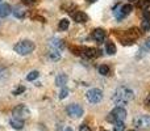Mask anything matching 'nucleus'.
I'll list each match as a JSON object with an SVG mask.
<instances>
[{"label":"nucleus","mask_w":150,"mask_h":131,"mask_svg":"<svg viewBox=\"0 0 150 131\" xmlns=\"http://www.w3.org/2000/svg\"><path fill=\"white\" fill-rule=\"evenodd\" d=\"M134 98V93L132 89L127 87H119L115 90L113 96H112V100L116 104L117 106H125L130 102V101Z\"/></svg>","instance_id":"f257e3e1"},{"label":"nucleus","mask_w":150,"mask_h":131,"mask_svg":"<svg viewBox=\"0 0 150 131\" xmlns=\"http://www.w3.org/2000/svg\"><path fill=\"white\" fill-rule=\"evenodd\" d=\"M125 118H127V110H125L122 106H116V108L109 113L107 119H108V122L116 123V122H124Z\"/></svg>","instance_id":"f03ea898"},{"label":"nucleus","mask_w":150,"mask_h":131,"mask_svg":"<svg viewBox=\"0 0 150 131\" xmlns=\"http://www.w3.org/2000/svg\"><path fill=\"white\" fill-rule=\"evenodd\" d=\"M34 47H36V45L33 42L25 39V41H20L18 43L15 45V51L20 55H28L33 51Z\"/></svg>","instance_id":"7ed1b4c3"},{"label":"nucleus","mask_w":150,"mask_h":131,"mask_svg":"<svg viewBox=\"0 0 150 131\" xmlns=\"http://www.w3.org/2000/svg\"><path fill=\"white\" fill-rule=\"evenodd\" d=\"M133 7L130 4H125V5H117L116 8L113 9V15L115 17L117 18V20H121V18H124L125 16H128L130 12H132Z\"/></svg>","instance_id":"20e7f679"},{"label":"nucleus","mask_w":150,"mask_h":131,"mask_svg":"<svg viewBox=\"0 0 150 131\" xmlns=\"http://www.w3.org/2000/svg\"><path fill=\"white\" fill-rule=\"evenodd\" d=\"M87 100L90 101L91 104H98L101 101V98H103V92H101L100 89H98V88H92V89H90L87 92Z\"/></svg>","instance_id":"39448f33"},{"label":"nucleus","mask_w":150,"mask_h":131,"mask_svg":"<svg viewBox=\"0 0 150 131\" xmlns=\"http://www.w3.org/2000/svg\"><path fill=\"white\" fill-rule=\"evenodd\" d=\"M134 125L138 129L150 130V116H141L134 121Z\"/></svg>","instance_id":"423d86ee"},{"label":"nucleus","mask_w":150,"mask_h":131,"mask_svg":"<svg viewBox=\"0 0 150 131\" xmlns=\"http://www.w3.org/2000/svg\"><path fill=\"white\" fill-rule=\"evenodd\" d=\"M67 114L73 118H79V117L83 116V108L76 104H73V105L67 106Z\"/></svg>","instance_id":"0eeeda50"},{"label":"nucleus","mask_w":150,"mask_h":131,"mask_svg":"<svg viewBox=\"0 0 150 131\" xmlns=\"http://www.w3.org/2000/svg\"><path fill=\"white\" fill-rule=\"evenodd\" d=\"M13 116H15V118H18V119L28 118L29 117V110L24 105H18L17 108L13 109Z\"/></svg>","instance_id":"6e6552de"},{"label":"nucleus","mask_w":150,"mask_h":131,"mask_svg":"<svg viewBox=\"0 0 150 131\" xmlns=\"http://www.w3.org/2000/svg\"><path fill=\"white\" fill-rule=\"evenodd\" d=\"M82 55H84L86 58H96L100 55V51L93 47H82Z\"/></svg>","instance_id":"1a4fd4ad"},{"label":"nucleus","mask_w":150,"mask_h":131,"mask_svg":"<svg viewBox=\"0 0 150 131\" xmlns=\"http://www.w3.org/2000/svg\"><path fill=\"white\" fill-rule=\"evenodd\" d=\"M73 17H74V20L76 21V22H79V24L87 22V21H88V16L86 15L84 12H82V11H78V12H75L74 15H73Z\"/></svg>","instance_id":"9d476101"},{"label":"nucleus","mask_w":150,"mask_h":131,"mask_svg":"<svg viewBox=\"0 0 150 131\" xmlns=\"http://www.w3.org/2000/svg\"><path fill=\"white\" fill-rule=\"evenodd\" d=\"M92 38L98 42H103L104 38H105V32L103 29H95L92 32Z\"/></svg>","instance_id":"9b49d317"},{"label":"nucleus","mask_w":150,"mask_h":131,"mask_svg":"<svg viewBox=\"0 0 150 131\" xmlns=\"http://www.w3.org/2000/svg\"><path fill=\"white\" fill-rule=\"evenodd\" d=\"M11 12H12V8L9 4H7V3L0 4V17H7Z\"/></svg>","instance_id":"f8f14e48"},{"label":"nucleus","mask_w":150,"mask_h":131,"mask_svg":"<svg viewBox=\"0 0 150 131\" xmlns=\"http://www.w3.org/2000/svg\"><path fill=\"white\" fill-rule=\"evenodd\" d=\"M50 45H52V46L54 47L55 50H58V51H59V50H62L63 47H65V43H63V41H62V39H58V38L52 39V41H50Z\"/></svg>","instance_id":"ddd939ff"},{"label":"nucleus","mask_w":150,"mask_h":131,"mask_svg":"<svg viewBox=\"0 0 150 131\" xmlns=\"http://www.w3.org/2000/svg\"><path fill=\"white\" fill-rule=\"evenodd\" d=\"M66 83H67V76H66L65 74H61L55 77V84H57L58 87H65Z\"/></svg>","instance_id":"4468645a"},{"label":"nucleus","mask_w":150,"mask_h":131,"mask_svg":"<svg viewBox=\"0 0 150 131\" xmlns=\"http://www.w3.org/2000/svg\"><path fill=\"white\" fill-rule=\"evenodd\" d=\"M11 126H12L13 129H16V130H21L23 129V126H24V122H23V119L13 118V119H11Z\"/></svg>","instance_id":"2eb2a0df"},{"label":"nucleus","mask_w":150,"mask_h":131,"mask_svg":"<svg viewBox=\"0 0 150 131\" xmlns=\"http://www.w3.org/2000/svg\"><path fill=\"white\" fill-rule=\"evenodd\" d=\"M105 53L109 55H113L116 53V46H115L113 42H107L105 43Z\"/></svg>","instance_id":"dca6fc26"},{"label":"nucleus","mask_w":150,"mask_h":131,"mask_svg":"<svg viewBox=\"0 0 150 131\" xmlns=\"http://www.w3.org/2000/svg\"><path fill=\"white\" fill-rule=\"evenodd\" d=\"M13 13H15V16L17 18H24V17H25V15H26V11L18 7V8H16V9L13 11Z\"/></svg>","instance_id":"f3484780"},{"label":"nucleus","mask_w":150,"mask_h":131,"mask_svg":"<svg viewBox=\"0 0 150 131\" xmlns=\"http://www.w3.org/2000/svg\"><path fill=\"white\" fill-rule=\"evenodd\" d=\"M69 25H70V21H69L67 18H63V20L59 21V25H58V26H59L61 30H67Z\"/></svg>","instance_id":"a211bd4d"},{"label":"nucleus","mask_w":150,"mask_h":131,"mask_svg":"<svg viewBox=\"0 0 150 131\" xmlns=\"http://www.w3.org/2000/svg\"><path fill=\"white\" fill-rule=\"evenodd\" d=\"M49 57H50V59H53V60H59L61 59V54L58 53V50H52V51L49 53Z\"/></svg>","instance_id":"6ab92c4d"},{"label":"nucleus","mask_w":150,"mask_h":131,"mask_svg":"<svg viewBox=\"0 0 150 131\" xmlns=\"http://www.w3.org/2000/svg\"><path fill=\"white\" fill-rule=\"evenodd\" d=\"M99 74L104 75V76H107V75L109 74V67L105 66V64H101L100 67H99Z\"/></svg>","instance_id":"aec40b11"},{"label":"nucleus","mask_w":150,"mask_h":131,"mask_svg":"<svg viewBox=\"0 0 150 131\" xmlns=\"http://www.w3.org/2000/svg\"><path fill=\"white\" fill-rule=\"evenodd\" d=\"M38 76H40V74L37 71H32L30 74L26 76V80H28V81H33V80H36Z\"/></svg>","instance_id":"412c9836"},{"label":"nucleus","mask_w":150,"mask_h":131,"mask_svg":"<svg viewBox=\"0 0 150 131\" xmlns=\"http://www.w3.org/2000/svg\"><path fill=\"white\" fill-rule=\"evenodd\" d=\"M115 131H124L125 130V123L124 122H116L113 126Z\"/></svg>","instance_id":"4be33fe9"},{"label":"nucleus","mask_w":150,"mask_h":131,"mask_svg":"<svg viewBox=\"0 0 150 131\" xmlns=\"http://www.w3.org/2000/svg\"><path fill=\"white\" fill-rule=\"evenodd\" d=\"M141 29L144 32H149L150 30V21L149 20H144L142 24H141Z\"/></svg>","instance_id":"5701e85b"},{"label":"nucleus","mask_w":150,"mask_h":131,"mask_svg":"<svg viewBox=\"0 0 150 131\" xmlns=\"http://www.w3.org/2000/svg\"><path fill=\"white\" fill-rule=\"evenodd\" d=\"M137 4L140 8H146L150 4V0H137Z\"/></svg>","instance_id":"b1692460"},{"label":"nucleus","mask_w":150,"mask_h":131,"mask_svg":"<svg viewBox=\"0 0 150 131\" xmlns=\"http://www.w3.org/2000/svg\"><path fill=\"white\" fill-rule=\"evenodd\" d=\"M24 92H25V87H23V85H21V87H17L16 89H13V95L15 96H18Z\"/></svg>","instance_id":"393cba45"},{"label":"nucleus","mask_w":150,"mask_h":131,"mask_svg":"<svg viewBox=\"0 0 150 131\" xmlns=\"http://www.w3.org/2000/svg\"><path fill=\"white\" fill-rule=\"evenodd\" d=\"M67 95H69V89L67 88H63V89L61 90V93H59V98L61 100H63V98L67 97Z\"/></svg>","instance_id":"a878e982"},{"label":"nucleus","mask_w":150,"mask_h":131,"mask_svg":"<svg viewBox=\"0 0 150 131\" xmlns=\"http://www.w3.org/2000/svg\"><path fill=\"white\" fill-rule=\"evenodd\" d=\"M71 51H73L75 55H82V47H75V46H73V47H71Z\"/></svg>","instance_id":"bb28decb"},{"label":"nucleus","mask_w":150,"mask_h":131,"mask_svg":"<svg viewBox=\"0 0 150 131\" xmlns=\"http://www.w3.org/2000/svg\"><path fill=\"white\" fill-rule=\"evenodd\" d=\"M144 18L150 21V11H144Z\"/></svg>","instance_id":"cd10ccee"},{"label":"nucleus","mask_w":150,"mask_h":131,"mask_svg":"<svg viewBox=\"0 0 150 131\" xmlns=\"http://www.w3.org/2000/svg\"><path fill=\"white\" fill-rule=\"evenodd\" d=\"M79 130H80V131H91V130H90V127H88L87 125H80Z\"/></svg>","instance_id":"c85d7f7f"},{"label":"nucleus","mask_w":150,"mask_h":131,"mask_svg":"<svg viewBox=\"0 0 150 131\" xmlns=\"http://www.w3.org/2000/svg\"><path fill=\"white\" fill-rule=\"evenodd\" d=\"M37 0H24V4H28V5H32V4H34Z\"/></svg>","instance_id":"c756f323"},{"label":"nucleus","mask_w":150,"mask_h":131,"mask_svg":"<svg viewBox=\"0 0 150 131\" xmlns=\"http://www.w3.org/2000/svg\"><path fill=\"white\" fill-rule=\"evenodd\" d=\"M145 105L148 106V108H150V95H149L148 97L145 98Z\"/></svg>","instance_id":"7c9ffc66"},{"label":"nucleus","mask_w":150,"mask_h":131,"mask_svg":"<svg viewBox=\"0 0 150 131\" xmlns=\"http://www.w3.org/2000/svg\"><path fill=\"white\" fill-rule=\"evenodd\" d=\"M145 45H146V47H148V49H150V37H149V38H148V39H146Z\"/></svg>","instance_id":"2f4dec72"},{"label":"nucleus","mask_w":150,"mask_h":131,"mask_svg":"<svg viewBox=\"0 0 150 131\" xmlns=\"http://www.w3.org/2000/svg\"><path fill=\"white\" fill-rule=\"evenodd\" d=\"M65 131H73V129H70V127H67V129H66Z\"/></svg>","instance_id":"473e14b6"},{"label":"nucleus","mask_w":150,"mask_h":131,"mask_svg":"<svg viewBox=\"0 0 150 131\" xmlns=\"http://www.w3.org/2000/svg\"><path fill=\"white\" fill-rule=\"evenodd\" d=\"M93 1H96V0H87V3H93Z\"/></svg>","instance_id":"72a5a7b5"},{"label":"nucleus","mask_w":150,"mask_h":131,"mask_svg":"<svg viewBox=\"0 0 150 131\" xmlns=\"http://www.w3.org/2000/svg\"><path fill=\"white\" fill-rule=\"evenodd\" d=\"M128 1H130V3H134V1H137V0H128Z\"/></svg>","instance_id":"f704fd0d"},{"label":"nucleus","mask_w":150,"mask_h":131,"mask_svg":"<svg viewBox=\"0 0 150 131\" xmlns=\"http://www.w3.org/2000/svg\"><path fill=\"white\" fill-rule=\"evenodd\" d=\"M129 131H136V130H129Z\"/></svg>","instance_id":"c9c22d12"},{"label":"nucleus","mask_w":150,"mask_h":131,"mask_svg":"<svg viewBox=\"0 0 150 131\" xmlns=\"http://www.w3.org/2000/svg\"><path fill=\"white\" fill-rule=\"evenodd\" d=\"M0 3H1V0H0Z\"/></svg>","instance_id":"e433bc0d"}]
</instances>
